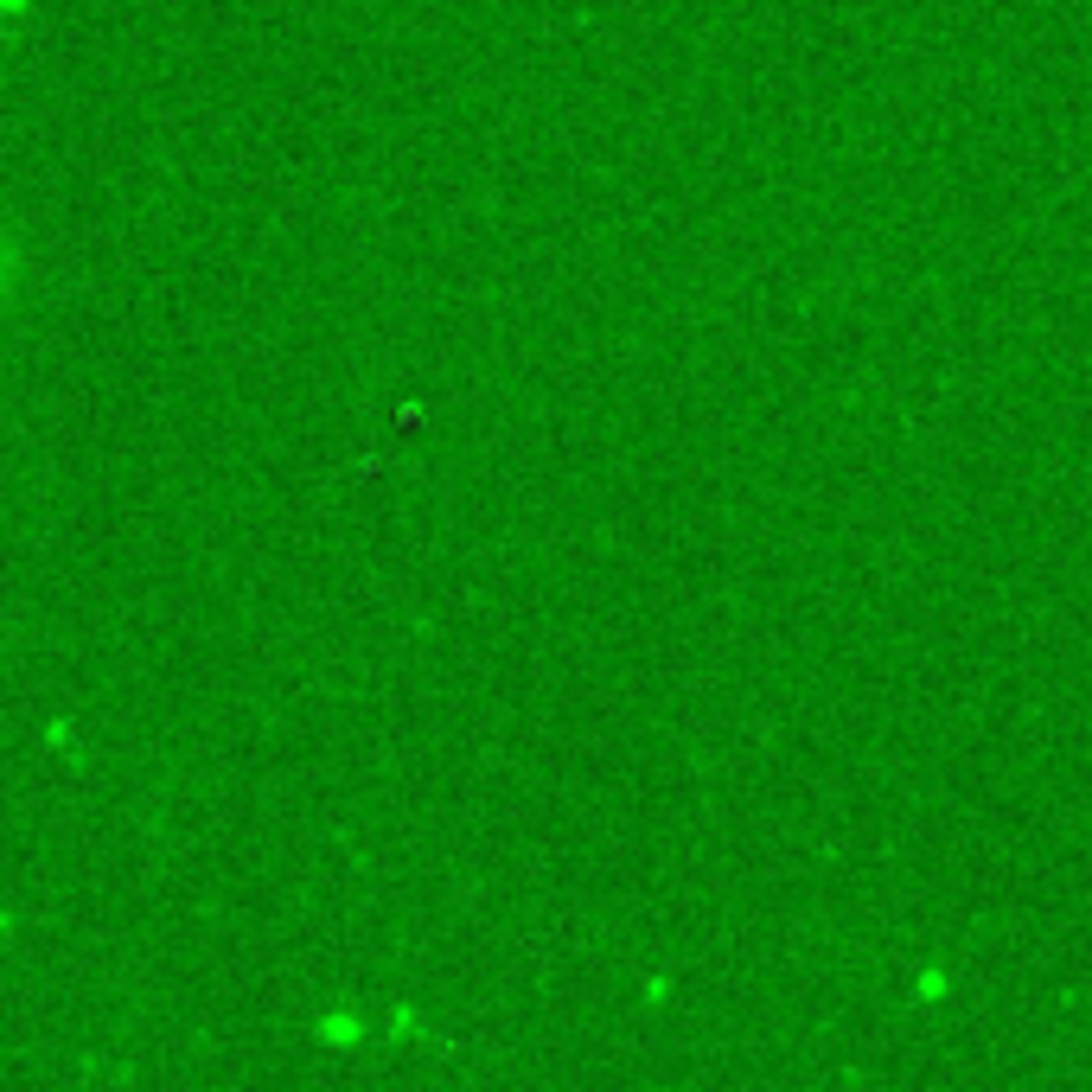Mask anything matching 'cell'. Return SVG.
Listing matches in <instances>:
<instances>
[{"mask_svg": "<svg viewBox=\"0 0 1092 1092\" xmlns=\"http://www.w3.org/2000/svg\"><path fill=\"white\" fill-rule=\"evenodd\" d=\"M320 1035H326V1047H352V1041H364V1022L358 1016H333V1022H320Z\"/></svg>", "mask_w": 1092, "mask_h": 1092, "instance_id": "1", "label": "cell"}, {"mask_svg": "<svg viewBox=\"0 0 1092 1092\" xmlns=\"http://www.w3.org/2000/svg\"><path fill=\"white\" fill-rule=\"evenodd\" d=\"M946 997V971H920L914 978V1003H939Z\"/></svg>", "mask_w": 1092, "mask_h": 1092, "instance_id": "2", "label": "cell"}]
</instances>
